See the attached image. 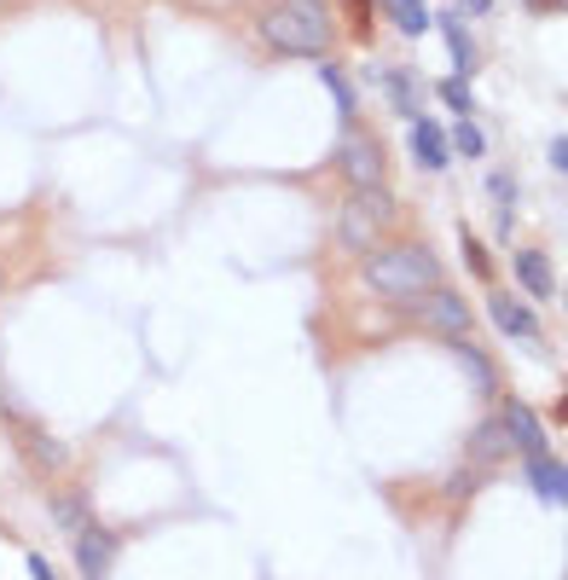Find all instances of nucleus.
Returning <instances> with one entry per match:
<instances>
[{
  "label": "nucleus",
  "mask_w": 568,
  "mask_h": 580,
  "mask_svg": "<svg viewBox=\"0 0 568 580\" xmlns=\"http://www.w3.org/2000/svg\"><path fill=\"white\" fill-rule=\"evenodd\" d=\"M366 285L377 296H395V302H418L429 291H442V262L429 256L424 244H400V250H377L366 262Z\"/></svg>",
  "instance_id": "1"
},
{
  "label": "nucleus",
  "mask_w": 568,
  "mask_h": 580,
  "mask_svg": "<svg viewBox=\"0 0 568 580\" xmlns=\"http://www.w3.org/2000/svg\"><path fill=\"white\" fill-rule=\"evenodd\" d=\"M262 35L291 59H320L331 41V12L325 0H278V7L262 12Z\"/></svg>",
  "instance_id": "2"
},
{
  "label": "nucleus",
  "mask_w": 568,
  "mask_h": 580,
  "mask_svg": "<svg viewBox=\"0 0 568 580\" xmlns=\"http://www.w3.org/2000/svg\"><path fill=\"white\" fill-rule=\"evenodd\" d=\"M395 221V204H389V192L372 186V192H354L348 197V210H343V238L354 250H372L383 238V226Z\"/></svg>",
  "instance_id": "3"
},
{
  "label": "nucleus",
  "mask_w": 568,
  "mask_h": 580,
  "mask_svg": "<svg viewBox=\"0 0 568 580\" xmlns=\"http://www.w3.org/2000/svg\"><path fill=\"white\" fill-rule=\"evenodd\" d=\"M337 169H343V181H348L354 192H372V186H383V145H377L372 134L348 129V134L337 140Z\"/></svg>",
  "instance_id": "4"
},
{
  "label": "nucleus",
  "mask_w": 568,
  "mask_h": 580,
  "mask_svg": "<svg viewBox=\"0 0 568 580\" xmlns=\"http://www.w3.org/2000/svg\"><path fill=\"white\" fill-rule=\"evenodd\" d=\"M412 314H418V325H424V332H442V337H453V343H464V337H470V302H464V296H453V291H429V296H424Z\"/></svg>",
  "instance_id": "5"
},
{
  "label": "nucleus",
  "mask_w": 568,
  "mask_h": 580,
  "mask_svg": "<svg viewBox=\"0 0 568 580\" xmlns=\"http://www.w3.org/2000/svg\"><path fill=\"white\" fill-rule=\"evenodd\" d=\"M116 558V535H105V528H88V535H75V569H82L88 580H105Z\"/></svg>",
  "instance_id": "6"
},
{
  "label": "nucleus",
  "mask_w": 568,
  "mask_h": 580,
  "mask_svg": "<svg viewBox=\"0 0 568 580\" xmlns=\"http://www.w3.org/2000/svg\"><path fill=\"white\" fill-rule=\"evenodd\" d=\"M528 482H534V493L546 499V506H568V465H557L551 452L528 459Z\"/></svg>",
  "instance_id": "7"
},
{
  "label": "nucleus",
  "mask_w": 568,
  "mask_h": 580,
  "mask_svg": "<svg viewBox=\"0 0 568 580\" xmlns=\"http://www.w3.org/2000/svg\"><path fill=\"white\" fill-rule=\"evenodd\" d=\"M406 145H412V157H418L429 174H442L447 169V134L442 129H435V122L429 116H418V122H412V134H406Z\"/></svg>",
  "instance_id": "8"
},
{
  "label": "nucleus",
  "mask_w": 568,
  "mask_h": 580,
  "mask_svg": "<svg viewBox=\"0 0 568 580\" xmlns=\"http://www.w3.org/2000/svg\"><path fill=\"white\" fill-rule=\"evenodd\" d=\"M505 430H510V447H523L528 459L551 452V447H546V430H539V418L523 407V400H510V407H505Z\"/></svg>",
  "instance_id": "9"
},
{
  "label": "nucleus",
  "mask_w": 568,
  "mask_h": 580,
  "mask_svg": "<svg viewBox=\"0 0 568 580\" xmlns=\"http://www.w3.org/2000/svg\"><path fill=\"white\" fill-rule=\"evenodd\" d=\"M487 319H494V325H499V332H505V337H528V343L539 337V325H534V314L523 308V302H510L505 291H499V296H487Z\"/></svg>",
  "instance_id": "10"
},
{
  "label": "nucleus",
  "mask_w": 568,
  "mask_h": 580,
  "mask_svg": "<svg viewBox=\"0 0 568 580\" xmlns=\"http://www.w3.org/2000/svg\"><path fill=\"white\" fill-rule=\"evenodd\" d=\"M505 452H510V430H505V418L476 424V436H470V465H499Z\"/></svg>",
  "instance_id": "11"
},
{
  "label": "nucleus",
  "mask_w": 568,
  "mask_h": 580,
  "mask_svg": "<svg viewBox=\"0 0 568 580\" xmlns=\"http://www.w3.org/2000/svg\"><path fill=\"white\" fill-rule=\"evenodd\" d=\"M458 348V366H464V377H470V389L476 395H499V377H494V360L481 355V348L464 337V343H453Z\"/></svg>",
  "instance_id": "12"
},
{
  "label": "nucleus",
  "mask_w": 568,
  "mask_h": 580,
  "mask_svg": "<svg viewBox=\"0 0 568 580\" xmlns=\"http://www.w3.org/2000/svg\"><path fill=\"white\" fill-rule=\"evenodd\" d=\"M377 75H383V88H389L395 111H400L406 122H418V116H424V105H418V82H412V70H377Z\"/></svg>",
  "instance_id": "13"
},
{
  "label": "nucleus",
  "mask_w": 568,
  "mask_h": 580,
  "mask_svg": "<svg viewBox=\"0 0 568 580\" xmlns=\"http://www.w3.org/2000/svg\"><path fill=\"white\" fill-rule=\"evenodd\" d=\"M516 279H523L528 296H551L557 291V279H551V267H546L539 250H523V256H516Z\"/></svg>",
  "instance_id": "14"
},
{
  "label": "nucleus",
  "mask_w": 568,
  "mask_h": 580,
  "mask_svg": "<svg viewBox=\"0 0 568 580\" xmlns=\"http://www.w3.org/2000/svg\"><path fill=\"white\" fill-rule=\"evenodd\" d=\"M383 7H389V18H395V30H400V35H424L429 23H435L424 0H383Z\"/></svg>",
  "instance_id": "15"
},
{
  "label": "nucleus",
  "mask_w": 568,
  "mask_h": 580,
  "mask_svg": "<svg viewBox=\"0 0 568 580\" xmlns=\"http://www.w3.org/2000/svg\"><path fill=\"white\" fill-rule=\"evenodd\" d=\"M442 35H447V47H453V59H458V70L470 75L476 70V47H470V35L458 30V18H442Z\"/></svg>",
  "instance_id": "16"
},
{
  "label": "nucleus",
  "mask_w": 568,
  "mask_h": 580,
  "mask_svg": "<svg viewBox=\"0 0 568 580\" xmlns=\"http://www.w3.org/2000/svg\"><path fill=\"white\" fill-rule=\"evenodd\" d=\"M53 517H59V528H64V535H88V528H93V517L82 511V506H75V499H53Z\"/></svg>",
  "instance_id": "17"
},
{
  "label": "nucleus",
  "mask_w": 568,
  "mask_h": 580,
  "mask_svg": "<svg viewBox=\"0 0 568 580\" xmlns=\"http://www.w3.org/2000/svg\"><path fill=\"white\" fill-rule=\"evenodd\" d=\"M320 82L331 88V99H337V111H343V116H354V88L343 82V70H337V64H320Z\"/></svg>",
  "instance_id": "18"
},
{
  "label": "nucleus",
  "mask_w": 568,
  "mask_h": 580,
  "mask_svg": "<svg viewBox=\"0 0 568 580\" xmlns=\"http://www.w3.org/2000/svg\"><path fill=\"white\" fill-rule=\"evenodd\" d=\"M453 145L464 151V157H481V151H487V140H481V129H476L470 116H458V129H453Z\"/></svg>",
  "instance_id": "19"
},
{
  "label": "nucleus",
  "mask_w": 568,
  "mask_h": 580,
  "mask_svg": "<svg viewBox=\"0 0 568 580\" xmlns=\"http://www.w3.org/2000/svg\"><path fill=\"white\" fill-rule=\"evenodd\" d=\"M458 244H464V256H470V273H481V279H487V273H494V262H487L481 238L470 233V226H458Z\"/></svg>",
  "instance_id": "20"
},
{
  "label": "nucleus",
  "mask_w": 568,
  "mask_h": 580,
  "mask_svg": "<svg viewBox=\"0 0 568 580\" xmlns=\"http://www.w3.org/2000/svg\"><path fill=\"white\" fill-rule=\"evenodd\" d=\"M442 99H447V105H453L458 116H470V105H476V99H470V82H464V75H453V82H442Z\"/></svg>",
  "instance_id": "21"
},
{
  "label": "nucleus",
  "mask_w": 568,
  "mask_h": 580,
  "mask_svg": "<svg viewBox=\"0 0 568 580\" xmlns=\"http://www.w3.org/2000/svg\"><path fill=\"white\" fill-rule=\"evenodd\" d=\"M494 197H499V210L516 204V181H510V174H494Z\"/></svg>",
  "instance_id": "22"
},
{
  "label": "nucleus",
  "mask_w": 568,
  "mask_h": 580,
  "mask_svg": "<svg viewBox=\"0 0 568 580\" xmlns=\"http://www.w3.org/2000/svg\"><path fill=\"white\" fill-rule=\"evenodd\" d=\"M551 169H557V174H568V134H557V140H551Z\"/></svg>",
  "instance_id": "23"
},
{
  "label": "nucleus",
  "mask_w": 568,
  "mask_h": 580,
  "mask_svg": "<svg viewBox=\"0 0 568 580\" xmlns=\"http://www.w3.org/2000/svg\"><path fill=\"white\" fill-rule=\"evenodd\" d=\"M470 488H476V476H470V470H458L453 482H447V493H453V499H464V493H470Z\"/></svg>",
  "instance_id": "24"
},
{
  "label": "nucleus",
  "mask_w": 568,
  "mask_h": 580,
  "mask_svg": "<svg viewBox=\"0 0 568 580\" xmlns=\"http://www.w3.org/2000/svg\"><path fill=\"white\" fill-rule=\"evenodd\" d=\"M348 12H354V35L366 41V35H372V30H366V0H348Z\"/></svg>",
  "instance_id": "25"
},
{
  "label": "nucleus",
  "mask_w": 568,
  "mask_h": 580,
  "mask_svg": "<svg viewBox=\"0 0 568 580\" xmlns=\"http://www.w3.org/2000/svg\"><path fill=\"white\" fill-rule=\"evenodd\" d=\"M30 574H36V580H53V569H47V558H30Z\"/></svg>",
  "instance_id": "26"
},
{
  "label": "nucleus",
  "mask_w": 568,
  "mask_h": 580,
  "mask_svg": "<svg viewBox=\"0 0 568 580\" xmlns=\"http://www.w3.org/2000/svg\"><path fill=\"white\" fill-rule=\"evenodd\" d=\"M528 7H534V12H551V7H562V0H528Z\"/></svg>",
  "instance_id": "27"
}]
</instances>
